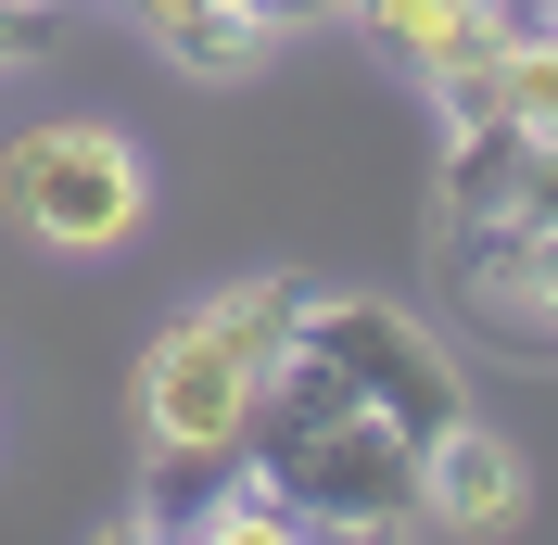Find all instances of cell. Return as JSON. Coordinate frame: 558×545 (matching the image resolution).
Returning <instances> with one entry per match:
<instances>
[{
	"label": "cell",
	"instance_id": "cell-12",
	"mask_svg": "<svg viewBox=\"0 0 558 545\" xmlns=\"http://www.w3.org/2000/svg\"><path fill=\"white\" fill-rule=\"evenodd\" d=\"M114 13H128V26H140V38H166V26H178V13H204V0H114Z\"/></svg>",
	"mask_w": 558,
	"mask_h": 545
},
{
	"label": "cell",
	"instance_id": "cell-13",
	"mask_svg": "<svg viewBox=\"0 0 558 545\" xmlns=\"http://www.w3.org/2000/svg\"><path fill=\"white\" fill-rule=\"evenodd\" d=\"M343 13H368V0H343Z\"/></svg>",
	"mask_w": 558,
	"mask_h": 545
},
{
	"label": "cell",
	"instance_id": "cell-11",
	"mask_svg": "<svg viewBox=\"0 0 558 545\" xmlns=\"http://www.w3.org/2000/svg\"><path fill=\"white\" fill-rule=\"evenodd\" d=\"M267 38H305V26H343V0H242Z\"/></svg>",
	"mask_w": 558,
	"mask_h": 545
},
{
	"label": "cell",
	"instance_id": "cell-5",
	"mask_svg": "<svg viewBox=\"0 0 558 545\" xmlns=\"http://www.w3.org/2000/svg\"><path fill=\"white\" fill-rule=\"evenodd\" d=\"M292 355L343 368L407 444H432L445 419H470V368L445 355V330L407 317V305H381V292H305V305H292Z\"/></svg>",
	"mask_w": 558,
	"mask_h": 545
},
{
	"label": "cell",
	"instance_id": "cell-8",
	"mask_svg": "<svg viewBox=\"0 0 558 545\" xmlns=\"http://www.w3.org/2000/svg\"><path fill=\"white\" fill-rule=\"evenodd\" d=\"M495 128L558 140V26H521V38H508V64H495Z\"/></svg>",
	"mask_w": 558,
	"mask_h": 545
},
{
	"label": "cell",
	"instance_id": "cell-9",
	"mask_svg": "<svg viewBox=\"0 0 558 545\" xmlns=\"http://www.w3.org/2000/svg\"><path fill=\"white\" fill-rule=\"evenodd\" d=\"M191 533H216V545H292V508H279L267 482L229 470V495H204V508H191Z\"/></svg>",
	"mask_w": 558,
	"mask_h": 545
},
{
	"label": "cell",
	"instance_id": "cell-4",
	"mask_svg": "<svg viewBox=\"0 0 558 545\" xmlns=\"http://www.w3.org/2000/svg\"><path fill=\"white\" fill-rule=\"evenodd\" d=\"M0 216H13L38 254H128L140 216H153L140 140L102 128V114H51V128L0 140Z\"/></svg>",
	"mask_w": 558,
	"mask_h": 545
},
{
	"label": "cell",
	"instance_id": "cell-7",
	"mask_svg": "<svg viewBox=\"0 0 558 545\" xmlns=\"http://www.w3.org/2000/svg\"><path fill=\"white\" fill-rule=\"evenodd\" d=\"M153 51H166L178 76H254V64H267V51H279V38L254 26L242 0H204V13H178V26L153 38Z\"/></svg>",
	"mask_w": 558,
	"mask_h": 545
},
{
	"label": "cell",
	"instance_id": "cell-2",
	"mask_svg": "<svg viewBox=\"0 0 558 545\" xmlns=\"http://www.w3.org/2000/svg\"><path fill=\"white\" fill-rule=\"evenodd\" d=\"M242 482H267L292 533H418V444L393 432L343 368H317V355H279L267 393L242 419Z\"/></svg>",
	"mask_w": 558,
	"mask_h": 545
},
{
	"label": "cell",
	"instance_id": "cell-3",
	"mask_svg": "<svg viewBox=\"0 0 558 545\" xmlns=\"http://www.w3.org/2000/svg\"><path fill=\"white\" fill-rule=\"evenodd\" d=\"M292 305H305V279H229L140 355V444H153V482H166L153 520H178V482H229L254 393L292 355Z\"/></svg>",
	"mask_w": 558,
	"mask_h": 545
},
{
	"label": "cell",
	"instance_id": "cell-1",
	"mask_svg": "<svg viewBox=\"0 0 558 545\" xmlns=\"http://www.w3.org/2000/svg\"><path fill=\"white\" fill-rule=\"evenodd\" d=\"M432 254H445V292L483 317V342L558 368V140L445 128Z\"/></svg>",
	"mask_w": 558,
	"mask_h": 545
},
{
	"label": "cell",
	"instance_id": "cell-6",
	"mask_svg": "<svg viewBox=\"0 0 558 545\" xmlns=\"http://www.w3.org/2000/svg\"><path fill=\"white\" fill-rule=\"evenodd\" d=\"M533 508V482H521V444L483 432V407L445 419V432L418 444V533H508V520Z\"/></svg>",
	"mask_w": 558,
	"mask_h": 545
},
{
	"label": "cell",
	"instance_id": "cell-10",
	"mask_svg": "<svg viewBox=\"0 0 558 545\" xmlns=\"http://www.w3.org/2000/svg\"><path fill=\"white\" fill-rule=\"evenodd\" d=\"M64 51V0H0V76Z\"/></svg>",
	"mask_w": 558,
	"mask_h": 545
}]
</instances>
